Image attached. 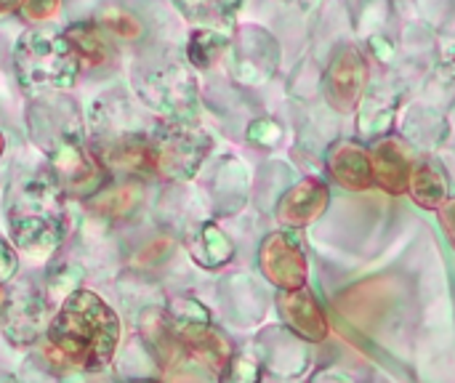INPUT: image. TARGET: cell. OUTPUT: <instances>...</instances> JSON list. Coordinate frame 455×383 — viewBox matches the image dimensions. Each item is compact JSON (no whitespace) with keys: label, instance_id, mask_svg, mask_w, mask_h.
<instances>
[{"label":"cell","instance_id":"6da1fadb","mask_svg":"<svg viewBox=\"0 0 455 383\" xmlns=\"http://www.w3.org/2000/svg\"><path fill=\"white\" fill-rule=\"evenodd\" d=\"M48 341L69 365L101 371L117 352L120 320L96 293L72 291L48 328Z\"/></svg>","mask_w":455,"mask_h":383},{"label":"cell","instance_id":"7a4b0ae2","mask_svg":"<svg viewBox=\"0 0 455 383\" xmlns=\"http://www.w3.org/2000/svg\"><path fill=\"white\" fill-rule=\"evenodd\" d=\"M8 221L13 243L24 253L32 259L51 253L67 235L61 187L48 176L27 179L11 203Z\"/></svg>","mask_w":455,"mask_h":383},{"label":"cell","instance_id":"3957f363","mask_svg":"<svg viewBox=\"0 0 455 383\" xmlns=\"http://www.w3.org/2000/svg\"><path fill=\"white\" fill-rule=\"evenodd\" d=\"M16 77L24 88V93H51L69 88L75 83L80 59L67 40V35L51 32V29H32L27 32L16 51Z\"/></svg>","mask_w":455,"mask_h":383},{"label":"cell","instance_id":"277c9868","mask_svg":"<svg viewBox=\"0 0 455 383\" xmlns=\"http://www.w3.org/2000/svg\"><path fill=\"white\" fill-rule=\"evenodd\" d=\"M208 147H211L208 136L192 131L189 125L181 123L163 125L149 141V168L173 179H187L197 171Z\"/></svg>","mask_w":455,"mask_h":383},{"label":"cell","instance_id":"5b68a950","mask_svg":"<svg viewBox=\"0 0 455 383\" xmlns=\"http://www.w3.org/2000/svg\"><path fill=\"white\" fill-rule=\"evenodd\" d=\"M259 267H261V275L280 291L304 288L307 275H309V259L301 245V237L293 229L272 232L261 243Z\"/></svg>","mask_w":455,"mask_h":383},{"label":"cell","instance_id":"8992f818","mask_svg":"<svg viewBox=\"0 0 455 383\" xmlns=\"http://www.w3.org/2000/svg\"><path fill=\"white\" fill-rule=\"evenodd\" d=\"M163 67H155L147 72V77H136L139 91L144 93L147 101H152L157 109L165 112H176V109H187L189 104H195V77L187 75V69L181 67L179 56H160Z\"/></svg>","mask_w":455,"mask_h":383},{"label":"cell","instance_id":"52a82bcc","mask_svg":"<svg viewBox=\"0 0 455 383\" xmlns=\"http://www.w3.org/2000/svg\"><path fill=\"white\" fill-rule=\"evenodd\" d=\"M368 85V64L355 45H341L325 72V99L339 112L357 109V101Z\"/></svg>","mask_w":455,"mask_h":383},{"label":"cell","instance_id":"ba28073f","mask_svg":"<svg viewBox=\"0 0 455 383\" xmlns=\"http://www.w3.org/2000/svg\"><path fill=\"white\" fill-rule=\"evenodd\" d=\"M277 312H280L285 328L309 344H323L331 333V323H328L320 301L315 299V293L309 288L280 291L277 293Z\"/></svg>","mask_w":455,"mask_h":383},{"label":"cell","instance_id":"9c48e42d","mask_svg":"<svg viewBox=\"0 0 455 383\" xmlns=\"http://www.w3.org/2000/svg\"><path fill=\"white\" fill-rule=\"evenodd\" d=\"M176 336H179V344L184 349V357L197 360L200 365H205L216 376L227 373V368L235 357V349L221 331L208 325V320L205 323H181Z\"/></svg>","mask_w":455,"mask_h":383},{"label":"cell","instance_id":"30bf717a","mask_svg":"<svg viewBox=\"0 0 455 383\" xmlns=\"http://www.w3.org/2000/svg\"><path fill=\"white\" fill-rule=\"evenodd\" d=\"M416 155L403 139H381L371 149V171L373 187L384 189L387 195H405Z\"/></svg>","mask_w":455,"mask_h":383},{"label":"cell","instance_id":"8fae6325","mask_svg":"<svg viewBox=\"0 0 455 383\" xmlns=\"http://www.w3.org/2000/svg\"><path fill=\"white\" fill-rule=\"evenodd\" d=\"M331 205V192L317 179H301L277 203V221L288 229H304Z\"/></svg>","mask_w":455,"mask_h":383},{"label":"cell","instance_id":"7c38bea8","mask_svg":"<svg viewBox=\"0 0 455 383\" xmlns=\"http://www.w3.org/2000/svg\"><path fill=\"white\" fill-rule=\"evenodd\" d=\"M328 173L336 184L352 192H368L373 187V171H371V149H365L360 141L341 139L328 149Z\"/></svg>","mask_w":455,"mask_h":383},{"label":"cell","instance_id":"4fadbf2b","mask_svg":"<svg viewBox=\"0 0 455 383\" xmlns=\"http://www.w3.org/2000/svg\"><path fill=\"white\" fill-rule=\"evenodd\" d=\"M43 317H45V307L40 296L32 291H16L13 296H8L5 309L0 315L3 331L16 347L37 341V336L43 333Z\"/></svg>","mask_w":455,"mask_h":383},{"label":"cell","instance_id":"5bb4252c","mask_svg":"<svg viewBox=\"0 0 455 383\" xmlns=\"http://www.w3.org/2000/svg\"><path fill=\"white\" fill-rule=\"evenodd\" d=\"M408 192L416 205H421L427 211H437L451 197V181H448L443 163L432 155L416 157L411 181H408Z\"/></svg>","mask_w":455,"mask_h":383},{"label":"cell","instance_id":"9a60e30c","mask_svg":"<svg viewBox=\"0 0 455 383\" xmlns=\"http://www.w3.org/2000/svg\"><path fill=\"white\" fill-rule=\"evenodd\" d=\"M64 35L72 43L80 61H88L91 67H96V64H104L112 59V45L104 32V24H96V21L77 24V27H69Z\"/></svg>","mask_w":455,"mask_h":383},{"label":"cell","instance_id":"2e32d148","mask_svg":"<svg viewBox=\"0 0 455 383\" xmlns=\"http://www.w3.org/2000/svg\"><path fill=\"white\" fill-rule=\"evenodd\" d=\"M141 328H144L147 344H149L152 352L163 360V365L176 363V360L184 357V349H181V344H179L176 331L171 328L168 315H163V312H147Z\"/></svg>","mask_w":455,"mask_h":383},{"label":"cell","instance_id":"e0dca14e","mask_svg":"<svg viewBox=\"0 0 455 383\" xmlns=\"http://www.w3.org/2000/svg\"><path fill=\"white\" fill-rule=\"evenodd\" d=\"M232 253H235L232 240H229L219 227H213V224H205V227L200 229L197 245L192 248V256H195L203 267H208V269H216V267L227 264V261L232 259Z\"/></svg>","mask_w":455,"mask_h":383},{"label":"cell","instance_id":"ac0fdd59","mask_svg":"<svg viewBox=\"0 0 455 383\" xmlns=\"http://www.w3.org/2000/svg\"><path fill=\"white\" fill-rule=\"evenodd\" d=\"M176 8L192 19V21H200V24H227L243 0H173Z\"/></svg>","mask_w":455,"mask_h":383},{"label":"cell","instance_id":"d6986e66","mask_svg":"<svg viewBox=\"0 0 455 383\" xmlns=\"http://www.w3.org/2000/svg\"><path fill=\"white\" fill-rule=\"evenodd\" d=\"M224 45H227V37H221L219 32L197 29L189 37V61L195 67H211L219 59V53L224 51Z\"/></svg>","mask_w":455,"mask_h":383},{"label":"cell","instance_id":"ffe728a7","mask_svg":"<svg viewBox=\"0 0 455 383\" xmlns=\"http://www.w3.org/2000/svg\"><path fill=\"white\" fill-rule=\"evenodd\" d=\"M224 376L229 379V383H261V360L248 352H235Z\"/></svg>","mask_w":455,"mask_h":383},{"label":"cell","instance_id":"44dd1931","mask_svg":"<svg viewBox=\"0 0 455 383\" xmlns=\"http://www.w3.org/2000/svg\"><path fill=\"white\" fill-rule=\"evenodd\" d=\"M309 383H363L347 365H325L320 371H315V376Z\"/></svg>","mask_w":455,"mask_h":383},{"label":"cell","instance_id":"7402d4cb","mask_svg":"<svg viewBox=\"0 0 455 383\" xmlns=\"http://www.w3.org/2000/svg\"><path fill=\"white\" fill-rule=\"evenodd\" d=\"M437 216H440V224H443V229H445V235H448V240H451L455 251V197H448L437 208Z\"/></svg>","mask_w":455,"mask_h":383},{"label":"cell","instance_id":"603a6c76","mask_svg":"<svg viewBox=\"0 0 455 383\" xmlns=\"http://www.w3.org/2000/svg\"><path fill=\"white\" fill-rule=\"evenodd\" d=\"M19 261H16V253L11 251V245L5 240H0V283H5L8 277H13Z\"/></svg>","mask_w":455,"mask_h":383},{"label":"cell","instance_id":"cb8c5ba5","mask_svg":"<svg viewBox=\"0 0 455 383\" xmlns=\"http://www.w3.org/2000/svg\"><path fill=\"white\" fill-rule=\"evenodd\" d=\"M285 3H293V5H301V8H309V5H315V3H320V0H285Z\"/></svg>","mask_w":455,"mask_h":383},{"label":"cell","instance_id":"d4e9b609","mask_svg":"<svg viewBox=\"0 0 455 383\" xmlns=\"http://www.w3.org/2000/svg\"><path fill=\"white\" fill-rule=\"evenodd\" d=\"M5 301H8V293H5L3 285H0V315H3V309H5Z\"/></svg>","mask_w":455,"mask_h":383},{"label":"cell","instance_id":"484cf974","mask_svg":"<svg viewBox=\"0 0 455 383\" xmlns=\"http://www.w3.org/2000/svg\"><path fill=\"white\" fill-rule=\"evenodd\" d=\"M0 155H3V136H0Z\"/></svg>","mask_w":455,"mask_h":383}]
</instances>
